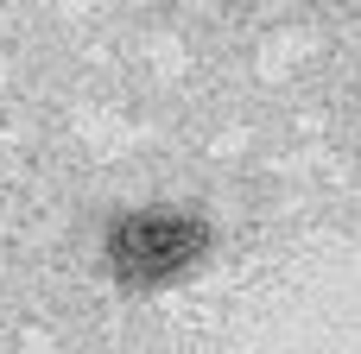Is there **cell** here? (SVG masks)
Here are the masks:
<instances>
[{
	"label": "cell",
	"mask_w": 361,
	"mask_h": 354,
	"mask_svg": "<svg viewBox=\"0 0 361 354\" xmlns=\"http://www.w3.org/2000/svg\"><path fill=\"white\" fill-rule=\"evenodd\" d=\"M209 253V228L184 209H140L108 228V266L127 285H159Z\"/></svg>",
	"instance_id": "obj_1"
}]
</instances>
